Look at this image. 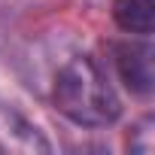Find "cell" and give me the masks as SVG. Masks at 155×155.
Listing matches in <instances>:
<instances>
[{"mask_svg": "<svg viewBox=\"0 0 155 155\" xmlns=\"http://www.w3.org/2000/svg\"><path fill=\"white\" fill-rule=\"evenodd\" d=\"M52 97L70 122L82 128H107L122 113L104 67L91 55H73L58 67Z\"/></svg>", "mask_w": 155, "mask_h": 155, "instance_id": "cell-1", "label": "cell"}, {"mask_svg": "<svg viewBox=\"0 0 155 155\" xmlns=\"http://www.w3.org/2000/svg\"><path fill=\"white\" fill-rule=\"evenodd\" d=\"M116 67L122 82L134 94H149L155 82V67H152V49L146 43H122L116 46Z\"/></svg>", "mask_w": 155, "mask_h": 155, "instance_id": "cell-2", "label": "cell"}, {"mask_svg": "<svg viewBox=\"0 0 155 155\" xmlns=\"http://www.w3.org/2000/svg\"><path fill=\"white\" fill-rule=\"evenodd\" d=\"M43 131L12 107H0V152H49Z\"/></svg>", "mask_w": 155, "mask_h": 155, "instance_id": "cell-3", "label": "cell"}, {"mask_svg": "<svg viewBox=\"0 0 155 155\" xmlns=\"http://www.w3.org/2000/svg\"><path fill=\"white\" fill-rule=\"evenodd\" d=\"M113 18L122 31L149 37L155 25V0H116L113 3Z\"/></svg>", "mask_w": 155, "mask_h": 155, "instance_id": "cell-4", "label": "cell"}, {"mask_svg": "<svg viewBox=\"0 0 155 155\" xmlns=\"http://www.w3.org/2000/svg\"><path fill=\"white\" fill-rule=\"evenodd\" d=\"M128 146L131 152H152V119H140L134 128H131V137H128Z\"/></svg>", "mask_w": 155, "mask_h": 155, "instance_id": "cell-5", "label": "cell"}]
</instances>
